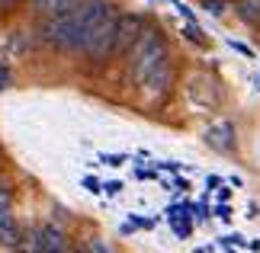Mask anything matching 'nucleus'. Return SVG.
<instances>
[{
	"instance_id": "obj_12",
	"label": "nucleus",
	"mask_w": 260,
	"mask_h": 253,
	"mask_svg": "<svg viewBox=\"0 0 260 253\" xmlns=\"http://www.w3.org/2000/svg\"><path fill=\"white\" fill-rule=\"evenodd\" d=\"M203 10L212 16H225L228 13V0H203Z\"/></svg>"
},
{
	"instance_id": "obj_22",
	"label": "nucleus",
	"mask_w": 260,
	"mask_h": 253,
	"mask_svg": "<svg viewBox=\"0 0 260 253\" xmlns=\"http://www.w3.org/2000/svg\"><path fill=\"white\" fill-rule=\"evenodd\" d=\"M257 87H260V74H257Z\"/></svg>"
},
{
	"instance_id": "obj_19",
	"label": "nucleus",
	"mask_w": 260,
	"mask_h": 253,
	"mask_svg": "<svg viewBox=\"0 0 260 253\" xmlns=\"http://www.w3.org/2000/svg\"><path fill=\"white\" fill-rule=\"evenodd\" d=\"M125 157H116V154H103V164H113V167H119Z\"/></svg>"
},
{
	"instance_id": "obj_10",
	"label": "nucleus",
	"mask_w": 260,
	"mask_h": 253,
	"mask_svg": "<svg viewBox=\"0 0 260 253\" xmlns=\"http://www.w3.org/2000/svg\"><path fill=\"white\" fill-rule=\"evenodd\" d=\"M235 13L251 26H260V0H238L235 4Z\"/></svg>"
},
{
	"instance_id": "obj_3",
	"label": "nucleus",
	"mask_w": 260,
	"mask_h": 253,
	"mask_svg": "<svg viewBox=\"0 0 260 253\" xmlns=\"http://www.w3.org/2000/svg\"><path fill=\"white\" fill-rule=\"evenodd\" d=\"M116 19H119V10L109 7L103 16H100V23L90 29L87 42H84V58H90L93 64H103L109 58L116 55Z\"/></svg>"
},
{
	"instance_id": "obj_5",
	"label": "nucleus",
	"mask_w": 260,
	"mask_h": 253,
	"mask_svg": "<svg viewBox=\"0 0 260 253\" xmlns=\"http://www.w3.org/2000/svg\"><path fill=\"white\" fill-rule=\"evenodd\" d=\"M19 237V225L13 215V192L0 186V247H13Z\"/></svg>"
},
{
	"instance_id": "obj_13",
	"label": "nucleus",
	"mask_w": 260,
	"mask_h": 253,
	"mask_svg": "<svg viewBox=\"0 0 260 253\" xmlns=\"http://www.w3.org/2000/svg\"><path fill=\"white\" fill-rule=\"evenodd\" d=\"M87 247H90V253H116L113 247H109V244H106V240H100V237H93V240H90V244H87Z\"/></svg>"
},
{
	"instance_id": "obj_14",
	"label": "nucleus",
	"mask_w": 260,
	"mask_h": 253,
	"mask_svg": "<svg viewBox=\"0 0 260 253\" xmlns=\"http://www.w3.org/2000/svg\"><path fill=\"white\" fill-rule=\"evenodd\" d=\"M228 45H232L238 55H244V58H254V48H251V45H244V42H238V39H228Z\"/></svg>"
},
{
	"instance_id": "obj_9",
	"label": "nucleus",
	"mask_w": 260,
	"mask_h": 253,
	"mask_svg": "<svg viewBox=\"0 0 260 253\" xmlns=\"http://www.w3.org/2000/svg\"><path fill=\"white\" fill-rule=\"evenodd\" d=\"M13 253H39V228H26V231H19V237H16V244L10 247Z\"/></svg>"
},
{
	"instance_id": "obj_20",
	"label": "nucleus",
	"mask_w": 260,
	"mask_h": 253,
	"mask_svg": "<svg viewBox=\"0 0 260 253\" xmlns=\"http://www.w3.org/2000/svg\"><path fill=\"white\" fill-rule=\"evenodd\" d=\"M215 215H218V218H232V208H228V205H218Z\"/></svg>"
},
{
	"instance_id": "obj_1",
	"label": "nucleus",
	"mask_w": 260,
	"mask_h": 253,
	"mask_svg": "<svg viewBox=\"0 0 260 253\" xmlns=\"http://www.w3.org/2000/svg\"><path fill=\"white\" fill-rule=\"evenodd\" d=\"M109 7H116L113 0H77L68 13H58V16L42 19L39 35H42V42L48 48H55V52L81 55L90 29L100 23V16H103Z\"/></svg>"
},
{
	"instance_id": "obj_6",
	"label": "nucleus",
	"mask_w": 260,
	"mask_h": 253,
	"mask_svg": "<svg viewBox=\"0 0 260 253\" xmlns=\"http://www.w3.org/2000/svg\"><path fill=\"white\" fill-rule=\"evenodd\" d=\"M206 144L218 151V154H232V151L238 148V135H235V122H228V119H218V122H212L206 128Z\"/></svg>"
},
{
	"instance_id": "obj_18",
	"label": "nucleus",
	"mask_w": 260,
	"mask_h": 253,
	"mask_svg": "<svg viewBox=\"0 0 260 253\" xmlns=\"http://www.w3.org/2000/svg\"><path fill=\"white\" fill-rule=\"evenodd\" d=\"M206 186H209V189H218V186H222V176H215V173L206 176Z\"/></svg>"
},
{
	"instance_id": "obj_17",
	"label": "nucleus",
	"mask_w": 260,
	"mask_h": 253,
	"mask_svg": "<svg viewBox=\"0 0 260 253\" xmlns=\"http://www.w3.org/2000/svg\"><path fill=\"white\" fill-rule=\"evenodd\" d=\"M7 87H10V70L0 64V90H7Z\"/></svg>"
},
{
	"instance_id": "obj_15",
	"label": "nucleus",
	"mask_w": 260,
	"mask_h": 253,
	"mask_svg": "<svg viewBox=\"0 0 260 253\" xmlns=\"http://www.w3.org/2000/svg\"><path fill=\"white\" fill-rule=\"evenodd\" d=\"M84 189L87 192H100V189H103V183H100L96 176H84Z\"/></svg>"
},
{
	"instance_id": "obj_4",
	"label": "nucleus",
	"mask_w": 260,
	"mask_h": 253,
	"mask_svg": "<svg viewBox=\"0 0 260 253\" xmlns=\"http://www.w3.org/2000/svg\"><path fill=\"white\" fill-rule=\"evenodd\" d=\"M145 26L148 23L138 13H119V19H116V55H128V48L138 42Z\"/></svg>"
},
{
	"instance_id": "obj_7",
	"label": "nucleus",
	"mask_w": 260,
	"mask_h": 253,
	"mask_svg": "<svg viewBox=\"0 0 260 253\" xmlns=\"http://www.w3.org/2000/svg\"><path fill=\"white\" fill-rule=\"evenodd\" d=\"M68 234L61 225L48 221V225L39 228V253H68Z\"/></svg>"
},
{
	"instance_id": "obj_11",
	"label": "nucleus",
	"mask_w": 260,
	"mask_h": 253,
	"mask_svg": "<svg viewBox=\"0 0 260 253\" xmlns=\"http://www.w3.org/2000/svg\"><path fill=\"white\" fill-rule=\"evenodd\" d=\"M183 32H186V39H189V42H196V45H209V39L203 35V29H199L196 23H189V19H186V26H183Z\"/></svg>"
},
{
	"instance_id": "obj_2",
	"label": "nucleus",
	"mask_w": 260,
	"mask_h": 253,
	"mask_svg": "<svg viewBox=\"0 0 260 253\" xmlns=\"http://www.w3.org/2000/svg\"><path fill=\"white\" fill-rule=\"evenodd\" d=\"M171 61V48H167V39L161 35V29L145 26V32L138 35V42L128 48V77H132L135 87H145V80L161 70Z\"/></svg>"
},
{
	"instance_id": "obj_21",
	"label": "nucleus",
	"mask_w": 260,
	"mask_h": 253,
	"mask_svg": "<svg viewBox=\"0 0 260 253\" xmlns=\"http://www.w3.org/2000/svg\"><path fill=\"white\" fill-rule=\"evenodd\" d=\"M19 0H0V10H10V7H16Z\"/></svg>"
},
{
	"instance_id": "obj_16",
	"label": "nucleus",
	"mask_w": 260,
	"mask_h": 253,
	"mask_svg": "<svg viewBox=\"0 0 260 253\" xmlns=\"http://www.w3.org/2000/svg\"><path fill=\"white\" fill-rule=\"evenodd\" d=\"M106 186V192L109 196H116V192H122V183H119V179H109V183H103Z\"/></svg>"
},
{
	"instance_id": "obj_8",
	"label": "nucleus",
	"mask_w": 260,
	"mask_h": 253,
	"mask_svg": "<svg viewBox=\"0 0 260 253\" xmlns=\"http://www.w3.org/2000/svg\"><path fill=\"white\" fill-rule=\"evenodd\" d=\"M77 4V0H29V7H32V13L39 19H48V16H58V13H68Z\"/></svg>"
}]
</instances>
